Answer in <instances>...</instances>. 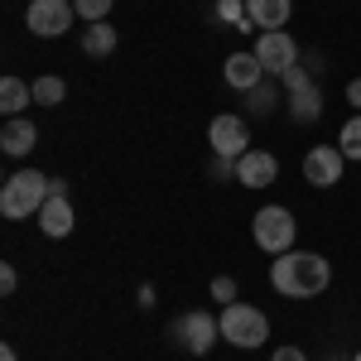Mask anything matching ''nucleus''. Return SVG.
<instances>
[{
	"mask_svg": "<svg viewBox=\"0 0 361 361\" xmlns=\"http://www.w3.org/2000/svg\"><path fill=\"white\" fill-rule=\"evenodd\" d=\"M270 284L284 299H318L333 284V265L318 250H284L270 260Z\"/></svg>",
	"mask_w": 361,
	"mask_h": 361,
	"instance_id": "f257e3e1",
	"label": "nucleus"
},
{
	"mask_svg": "<svg viewBox=\"0 0 361 361\" xmlns=\"http://www.w3.org/2000/svg\"><path fill=\"white\" fill-rule=\"evenodd\" d=\"M44 202H49V178L34 173V169H20V173H10V178L0 183V212H5L10 222L39 217Z\"/></svg>",
	"mask_w": 361,
	"mask_h": 361,
	"instance_id": "f03ea898",
	"label": "nucleus"
},
{
	"mask_svg": "<svg viewBox=\"0 0 361 361\" xmlns=\"http://www.w3.org/2000/svg\"><path fill=\"white\" fill-rule=\"evenodd\" d=\"M250 236H255V246L265 250V255H284V250H294V236H299V222H294V212L289 207H260L255 217H250Z\"/></svg>",
	"mask_w": 361,
	"mask_h": 361,
	"instance_id": "7ed1b4c3",
	"label": "nucleus"
},
{
	"mask_svg": "<svg viewBox=\"0 0 361 361\" xmlns=\"http://www.w3.org/2000/svg\"><path fill=\"white\" fill-rule=\"evenodd\" d=\"M222 337L231 342V347H241V352H250V347H260L265 337H270V318L260 313V308H250V304H226L222 308Z\"/></svg>",
	"mask_w": 361,
	"mask_h": 361,
	"instance_id": "20e7f679",
	"label": "nucleus"
},
{
	"mask_svg": "<svg viewBox=\"0 0 361 361\" xmlns=\"http://www.w3.org/2000/svg\"><path fill=\"white\" fill-rule=\"evenodd\" d=\"M169 337H173L183 352L207 357V352L217 347V337H222V323H217L207 308H193V313H183V318H173V323H169Z\"/></svg>",
	"mask_w": 361,
	"mask_h": 361,
	"instance_id": "39448f33",
	"label": "nucleus"
},
{
	"mask_svg": "<svg viewBox=\"0 0 361 361\" xmlns=\"http://www.w3.org/2000/svg\"><path fill=\"white\" fill-rule=\"evenodd\" d=\"M73 20H78L73 0H29V10H25V29H29V34H39V39H58V34H68Z\"/></svg>",
	"mask_w": 361,
	"mask_h": 361,
	"instance_id": "423d86ee",
	"label": "nucleus"
},
{
	"mask_svg": "<svg viewBox=\"0 0 361 361\" xmlns=\"http://www.w3.org/2000/svg\"><path fill=\"white\" fill-rule=\"evenodd\" d=\"M250 54L260 58V68H265L270 78H279L284 68H294V63H299V44H294L284 29H265V34L255 39V49H250Z\"/></svg>",
	"mask_w": 361,
	"mask_h": 361,
	"instance_id": "0eeeda50",
	"label": "nucleus"
},
{
	"mask_svg": "<svg viewBox=\"0 0 361 361\" xmlns=\"http://www.w3.org/2000/svg\"><path fill=\"white\" fill-rule=\"evenodd\" d=\"M342 169H347V154H342L337 145H313L304 154V183L333 188V183H342Z\"/></svg>",
	"mask_w": 361,
	"mask_h": 361,
	"instance_id": "6e6552de",
	"label": "nucleus"
},
{
	"mask_svg": "<svg viewBox=\"0 0 361 361\" xmlns=\"http://www.w3.org/2000/svg\"><path fill=\"white\" fill-rule=\"evenodd\" d=\"M207 145H212V154H222V159H241L250 149V130L241 116H217L212 126H207Z\"/></svg>",
	"mask_w": 361,
	"mask_h": 361,
	"instance_id": "1a4fd4ad",
	"label": "nucleus"
},
{
	"mask_svg": "<svg viewBox=\"0 0 361 361\" xmlns=\"http://www.w3.org/2000/svg\"><path fill=\"white\" fill-rule=\"evenodd\" d=\"M275 178H279V159L270 149H246L236 159V183L241 188H270Z\"/></svg>",
	"mask_w": 361,
	"mask_h": 361,
	"instance_id": "9d476101",
	"label": "nucleus"
},
{
	"mask_svg": "<svg viewBox=\"0 0 361 361\" xmlns=\"http://www.w3.org/2000/svg\"><path fill=\"white\" fill-rule=\"evenodd\" d=\"M222 78H226V87H236V92H250V87H260V82H265L270 73H265V68H260V58H255V54L246 49V54H231V58H226Z\"/></svg>",
	"mask_w": 361,
	"mask_h": 361,
	"instance_id": "9b49d317",
	"label": "nucleus"
},
{
	"mask_svg": "<svg viewBox=\"0 0 361 361\" xmlns=\"http://www.w3.org/2000/svg\"><path fill=\"white\" fill-rule=\"evenodd\" d=\"M34 222H39V231H44V236H54V241H63V236H73V202H68V197H49V202H44V207H39V217H34Z\"/></svg>",
	"mask_w": 361,
	"mask_h": 361,
	"instance_id": "f8f14e48",
	"label": "nucleus"
},
{
	"mask_svg": "<svg viewBox=\"0 0 361 361\" xmlns=\"http://www.w3.org/2000/svg\"><path fill=\"white\" fill-rule=\"evenodd\" d=\"M34 145H39L34 121H25V116H10V121H5V130H0V149H5L10 159H25Z\"/></svg>",
	"mask_w": 361,
	"mask_h": 361,
	"instance_id": "ddd939ff",
	"label": "nucleus"
},
{
	"mask_svg": "<svg viewBox=\"0 0 361 361\" xmlns=\"http://www.w3.org/2000/svg\"><path fill=\"white\" fill-rule=\"evenodd\" d=\"M289 15H294V0H246V20L260 29V34H265V29H284Z\"/></svg>",
	"mask_w": 361,
	"mask_h": 361,
	"instance_id": "4468645a",
	"label": "nucleus"
},
{
	"mask_svg": "<svg viewBox=\"0 0 361 361\" xmlns=\"http://www.w3.org/2000/svg\"><path fill=\"white\" fill-rule=\"evenodd\" d=\"M29 102H34V82H20V78H0V111H5V121H10V116H25Z\"/></svg>",
	"mask_w": 361,
	"mask_h": 361,
	"instance_id": "2eb2a0df",
	"label": "nucleus"
},
{
	"mask_svg": "<svg viewBox=\"0 0 361 361\" xmlns=\"http://www.w3.org/2000/svg\"><path fill=\"white\" fill-rule=\"evenodd\" d=\"M289 116H294V126H313L323 116V92H318V82L289 97Z\"/></svg>",
	"mask_w": 361,
	"mask_h": 361,
	"instance_id": "dca6fc26",
	"label": "nucleus"
},
{
	"mask_svg": "<svg viewBox=\"0 0 361 361\" xmlns=\"http://www.w3.org/2000/svg\"><path fill=\"white\" fill-rule=\"evenodd\" d=\"M82 54L87 58H106V54H116V29L102 20V25H87L82 29Z\"/></svg>",
	"mask_w": 361,
	"mask_h": 361,
	"instance_id": "f3484780",
	"label": "nucleus"
},
{
	"mask_svg": "<svg viewBox=\"0 0 361 361\" xmlns=\"http://www.w3.org/2000/svg\"><path fill=\"white\" fill-rule=\"evenodd\" d=\"M241 97H246V111L260 116V121L279 106V87L275 82H260V87H250V92H241Z\"/></svg>",
	"mask_w": 361,
	"mask_h": 361,
	"instance_id": "a211bd4d",
	"label": "nucleus"
},
{
	"mask_svg": "<svg viewBox=\"0 0 361 361\" xmlns=\"http://www.w3.org/2000/svg\"><path fill=\"white\" fill-rule=\"evenodd\" d=\"M63 97H68V82L63 78H54V73L49 78H34V106H58Z\"/></svg>",
	"mask_w": 361,
	"mask_h": 361,
	"instance_id": "6ab92c4d",
	"label": "nucleus"
},
{
	"mask_svg": "<svg viewBox=\"0 0 361 361\" xmlns=\"http://www.w3.org/2000/svg\"><path fill=\"white\" fill-rule=\"evenodd\" d=\"M337 149H342L347 159H357V164H361V111L352 116L347 126H342V135H337Z\"/></svg>",
	"mask_w": 361,
	"mask_h": 361,
	"instance_id": "aec40b11",
	"label": "nucleus"
},
{
	"mask_svg": "<svg viewBox=\"0 0 361 361\" xmlns=\"http://www.w3.org/2000/svg\"><path fill=\"white\" fill-rule=\"evenodd\" d=\"M73 10H78V20H87V25H102L111 15V0H73Z\"/></svg>",
	"mask_w": 361,
	"mask_h": 361,
	"instance_id": "412c9836",
	"label": "nucleus"
},
{
	"mask_svg": "<svg viewBox=\"0 0 361 361\" xmlns=\"http://www.w3.org/2000/svg\"><path fill=\"white\" fill-rule=\"evenodd\" d=\"M279 82L289 87V97H294V92H304V87H313V73L294 63V68H284V73H279Z\"/></svg>",
	"mask_w": 361,
	"mask_h": 361,
	"instance_id": "4be33fe9",
	"label": "nucleus"
},
{
	"mask_svg": "<svg viewBox=\"0 0 361 361\" xmlns=\"http://www.w3.org/2000/svg\"><path fill=\"white\" fill-rule=\"evenodd\" d=\"M217 20L236 29L241 20H246V0H217Z\"/></svg>",
	"mask_w": 361,
	"mask_h": 361,
	"instance_id": "5701e85b",
	"label": "nucleus"
},
{
	"mask_svg": "<svg viewBox=\"0 0 361 361\" xmlns=\"http://www.w3.org/2000/svg\"><path fill=\"white\" fill-rule=\"evenodd\" d=\"M212 299H217V304H236V279H231V275H217V279H212Z\"/></svg>",
	"mask_w": 361,
	"mask_h": 361,
	"instance_id": "b1692460",
	"label": "nucleus"
},
{
	"mask_svg": "<svg viewBox=\"0 0 361 361\" xmlns=\"http://www.w3.org/2000/svg\"><path fill=\"white\" fill-rule=\"evenodd\" d=\"M15 284H20L15 265H0V294H15Z\"/></svg>",
	"mask_w": 361,
	"mask_h": 361,
	"instance_id": "393cba45",
	"label": "nucleus"
},
{
	"mask_svg": "<svg viewBox=\"0 0 361 361\" xmlns=\"http://www.w3.org/2000/svg\"><path fill=\"white\" fill-rule=\"evenodd\" d=\"M270 361H308V357L299 352V347H275V352H270Z\"/></svg>",
	"mask_w": 361,
	"mask_h": 361,
	"instance_id": "a878e982",
	"label": "nucleus"
},
{
	"mask_svg": "<svg viewBox=\"0 0 361 361\" xmlns=\"http://www.w3.org/2000/svg\"><path fill=\"white\" fill-rule=\"evenodd\" d=\"M347 102L361 111V78H352V82H347Z\"/></svg>",
	"mask_w": 361,
	"mask_h": 361,
	"instance_id": "bb28decb",
	"label": "nucleus"
},
{
	"mask_svg": "<svg viewBox=\"0 0 361 361\" xmlns=\"http://www.w3.org/2000/svg\"><path fill=\"white\" fill-rule=\"evenodd\" d=\"M135 299H140V308H154V304H159V299H154V289H149V284H140V294H135Z\"/></svg>",
	"mask_w": 361,
	"mask_h": 361,
	"instance_id": "cd10ccee",
	"label": "nucleus"
},
{
	"mask_svg": "<svg viewBox=\"0 0 361 361\" xmlns=\"http://www.w3.org/2000/svg\"><path fill=\"white\" fill-rule=\"evenodd\" d=\"M49 197H68V178H49Z\"/></svg>",
	"mask_w": 361,
	"mask_h": 361,
	"instance_id": "c85d7f7f",
	"label": "nucleus"
},
{
	"mask_svg": "<svg viewBox=\"0 0 361 361\" xmlns=\"http://www.w3.org/2000/svg\"><path fill=\"white\" fill-rule=\"evenodd\" d=\"M0 361H20V357H15V347H0Z\"/></svg>",
	"mask_w": 361,
	"mask_h": 361,
	"instance_id": "c756f323",
	"label": "nucleus"
},
{
	"mask_svg": "<svg viewBox=\"0 0 361 361\" xmlns=\"http://www.w3.org/2000/svg\"><path fill=\"white\" fill-rule=\"evenodd\" d=\"M328 361H342V357H328Z\"/></svg>",
	"mask_w": 361,
	"mask_h": 361,
	"instance_id": "7c9ffc66",
	"label": "nucleus"
},
{
	"mask_svg": "<svg viewBox=\"0 0 361 361\" xmlns=\"http://www.w3.org/2000/svg\"><path fill=\"white\" fill-rule=\"evenodd\" d=\"M352 361H361V352H357V357H352Z\"/></svg>",
	"mask_w": 361,
	"mask_h": 361,
	"instance_id": "2f4dec72",
	"label": "nucleus"
}]
</instances>
